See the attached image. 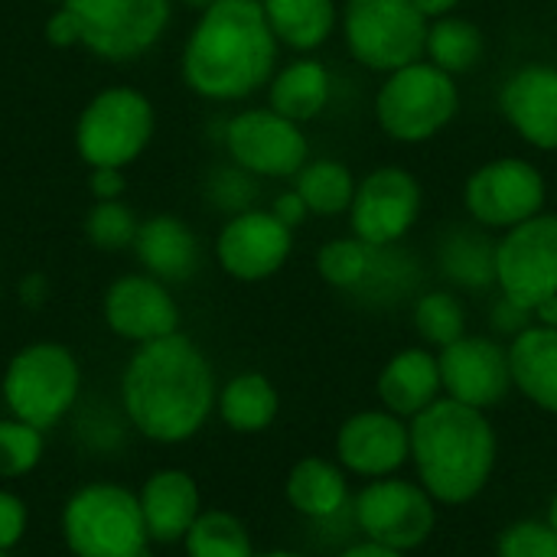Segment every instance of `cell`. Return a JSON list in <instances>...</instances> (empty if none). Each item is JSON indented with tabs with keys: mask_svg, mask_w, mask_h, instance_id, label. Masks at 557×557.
<instances>
[{
	"mask_svg": "<svg viewBox=\"0 0 557 557\" xmlns=\"http://www.w3.org/2000/svg\"><path fill=\"white\" fill-rule=\"evenodd\" d=\"M46 3H52V7H59V3H65V0H46Z\"/></svg>",
	"mask_w": 557,
	"mask_h": 557,
	"instance_id": "f5cc1de1",
	"label": "cell"
},
{
	"mask_svg": "<svg viewBox=\"0 0 557 557\" xmlns=\"http://www.w3.org/2000/svg\"><path fill=\"white\" fill-rule=\"evenodd\" d=\"M375 258V245L356 238V235H343V238H330L326 245H320L313 264L317 274L323 277V284H330L339 294H356L372 268Z\"/></svg>",
	"mask_w": 557,
	"mask_h": 557,
	"instance_id": "836d02e7",
	"label": "cell"
},
{
	"mask_svg": "<svg viewBox=\"0 0 557 557\" xmlns=\"http://www.w3.org/2000/svg\"><path fill=\"white\" fill-rule=\"evenodd\" d=\"M271 212L287 225V228H300L307 219H310V212H307V202L300 199V193L290 186V189H284V193H277L274 196V202H271Z\"/></svg>",
	"mask_w": 557,
	"mask_h": 557,
	"instance_id": "7bdbcfd3",
	"label": "cell"
},
{
	"mask_svg": "<svg viewBox=\"0 0 557 557\" xmlns=\"http://www.w3.org/2000/svg\"><path fill=\"white\" fill-rule=\"evenodd\" d=\"M147 539L153 545H183L186 532L202 512V493L193 473L180 467H163L150 473L137 493Z\"/></svg>",
	"mask_w": 557,
	"mask_h": 557,
	"instance_id": "44dd1931",
	"label": "cell"
},
{
	"mask_svg": "<svg viewBox=\"0 0 557 557\" xmlns=\"http://www.w3.org/2000/svg\"><path fill=\"white\" fill-rule=\"evenodd\" d=\"M0 392L10 418L52 431L78 401L82 366L69 346L39 339L10 356Z\"/></svg>",
	"mask_w": 557,
	"mask_h": 557,
	"instance_id": "5b68a950",
	"label": "cell"
},
{
	"mask_svg": "<svg viewBox=\"0 0 557 557\" xmlns=\"http://www.w3.org/2000/svg\"><path fill=\"white\" fill-rule=\"evenodd\" d=\"M441 506L411 476H382L362 483L352 496V529L359 539L395 552H418L431 542L437 529Z\"/></svg>",
	"mask_w": 557,
	"mask_h": 557,
	"instance_id": "9c48e42d",
	"label": "cell"
},
{
	"mask_svg": "<svg viewBox=\"0 0 557 557\" xmlns=\"http://www.w3.org/2000/svg\"><path fill=\"white\" fill-rule=\"evenodd\" d=\"M545 522H548V525H552V529L557 532V493L552 496V499H548V512H545Z\"/></svg>",
	"mask_w": 557,
	"mask_h": 557,
	"instance_id": "f907efd6",
	"label": "cell"
},
{
	"mask_svg": "<svg viewBox=\"0 0 557 557\" xmlns=\"http://www.w3.org/2000/svg\"><path fill=\"white\" fill-rule=\"evenodd\" d=\"M411 3L421 10V16H424V20H441V16L457 13V7H460L463 0H411Z\"/></svg>",
	"mask_w": 557,
	"mask_h": 557,
	"instance_id": "bcb514c9",
	"label": "cell"
},
{
	"mask_svg": "<svg viewBox=\"0 0 557 557\" xmlns=\"http://www.w3.org/2000/svg\"><path fill=\"white\" fill-rule=\"evenodd\" d=\"M131 557H153V545H144V548H137Z\"/></svg>",
	"mask_w": 557,
	"mask_h": 557,
	"instance_id": "816d5d0a",
	"label": "cell"
},
{
	"mask_svg": "<svg viewBox=\"0 0 557 557\" xmlns=\"http://www.w3.org/2000/svg\"><path fill=\"white\" fill-rule=\"evenodd\" d=\"M101 317L117 339L134 346L180 333V320H183L170 284L150 277L147 271L114 277L104 290Z\"/></svg>",
	"mask_w": 557,
	"mask_h": 557,
	"instance_id": "ac0fdd59",
	"label": "cell"
},
{
	"mask_svg": "<svg viewBox=\"0 0 557 557\" xmlns=\"http://www.w3.org/2000/svg\"><path fill=\"white\" fill-rule=\"evenodd\" d=\"M483 55H486V36L470 16L450 13V16L431 20L428 46H424L428 62L460 78V75H470L483 62Z\"/></svg>",
	"mask_w": 557,
	"mask_h": 557,
	"instance_id": "4dcf8cb0",
	"label": "cell"
},
{
	"mask_svg": "<svg viewBox=\"0 0 557 557\" xmlns=\"http://www.w3.org/2000/svg\"><path fill=\"white\" fill-rule=\"evenodd\" d=\"M26 525H29L26 503L16 493L0 490V552H13L23 542Z\"/></svg>",
	"mask_w": 557,
	"mask_h": 557,
	"instance_id": "f35d334b",
	"label": "cell"
},
{
	"mask_svg": "<svg viewBox=\"0 0 557 557\" xmlns=\"http://www.w3.org/2000/svg\"><path fill=\"white\" fill-rule=\"evenodd\" d=\"M215 414L235 434H261L277 421L281 395L264 372H238L219 388Z\"/></svg>",
	"mask_w": 557,
	"mask_h": 557,
	"instance_id": "83f0119b",
	"label": "cell"
},
{
	"mask_svg": "<svg viewBox=\"0 0 557 557\" xmlns=\"http://www.w3.org/2000/svg\"><path fill=\"white\" fill-rule=\"evenodd\" d=\"M82 46L104 62L147 55L173 20V0H65Z\"/></svg>",
	"mask_w": 557,
	"mask_h": 557,
	"instance_id": "8fae6325",
	"label": "cell"
},
{
	"mask_svg": "<svg viewBox=\"0 0 557 557\" xmlns=\"http://www.w3.org/2000/svg\"><path fill=\"white\" fill-rule=\"evenodd\" d=\"M261 10L290 52L310 55L339 29V0H261Z\"/></svg>",
	"mask_w": 557,
	"mask_h": 557,
	"instance_id": "484cf974",
	"label": "cell"
},
{
	"mask_svg": "<svg viewBox=\"0 0 557 557\" xmlns=\"http://www.w3.org/2000/svg\"><path fill=\"white\" fill-rule=\"evenodd\" d=\"M421 294V264L401 245H375L372 268L352 300L366 307H395Z\"/></svg>",
	"mask_w": 557,
	"mask_h": 557,
	"instance_id": "f1b7e54d",
	"label": "cell"
},
{
	"mask_svg": "<svg viewBox=\"0 0 557 557\" xmlns=\"http://www.w3.org/2000/svg\"><path fill=\"white\" fill-rule=\"evenodd\" d=\"M333 460L362 483L398 476L411 463V428L385 408L356 411L336 428Z\"/></svg>",
	"mask_w": 557,
	"mask_h": 557,
	"instance_id": "9a60e30c",
	"label": "cell"
},
{
	"mask_svg": "<svg viewBox=\"0 0 557 557\" xmlns=\"http://www.w3.org/2000/svg\"><path fill=\"white\" fill-rule=\"evenodd\" d=\"M219 382L209 356L180 330L134 349L121 372L131 428L163 447L193 441L215 414Z\"/></svg>",
	"mask_w": 557,
	"mask_h": 557,
	"instance_id": "6da1fadb",
	"label": "cell"
},
{
	"mask_svg": "<svg viewBox=\"0 0 557 557\" xmlns=\"http://www.w3.org/2000/svg\"><path fill=\"white\" fill-rule=\"evenodd\" d=\"M131 248H134L140 268L163 284L189 281L202 261V248H199L193 225L183 222L180 215H166V212L144 219L137 225Z\"/></svg>",
	"mask_w": 557,
	"mask_h": 557,
	"instance_id": "603a6c76",
	"label": "cell"
},
{
	"mask_svg": "<svg viewBox=\"0 0 557 557\" xmlns=\"http://www.w3.org/2000/svg\"><path fill=\"white\" fill-rule=\"evenodd\" d=\"M333 101V72L317 55H297L274 72L268 82V108L277 114L310 124L317 121Z\"/></svg>",
	"mask_w": 557,
	"mask_h": 557,
	"instance_id": "d4e9b609",
	"label": "cell"
},
{
	"mask_svg": "<svg viewBox=\"0 0 557 557\" xmlns=\"http://www.w3.org/2000/svg\"><path fill=\"white\" fill-rule=\"evenodd\" d=\"M532 323H535V313H532L529 307H522V304L503 297V294H499V300H496L493 310H490V326H493V333H496L499 339H506V343L516 339L519 333H525Z\"/></svg>",
	"mask_w": 557,
	"mask_h": 557,
	"instance_id": "ab89813d",
	"label": "cell"
},
{
	"mask_svg": "<svg viewBox=\"0 0 557 557\" xmlns=\"http://www.w3.org/2000/svg\"><path fill=\"white\" fill-rule=\"evenodd\" d=\"M206 196L215 209H222L225 215H238L245 209H255L258 199V176H251L248 170L228 163V166H215L209 173L206 183Z\"/></svg>",
	"mask_w": 557,
	"mask_h": 557,
	"instance_id": "8d00e7d4",
	"label": "cell"
},
{
	"mask_svg": "<svg viewBox=\"0 0 557 557\" xmlns=\"http://www.w3.org/2000/svg\"><path fill=\"white\" fill-rule=\"evenodd\" d=\"M137 219L134 212L124 206V199L114 202H95L85 215V238L98 248V251H121L127 245H134L137 235Z\"/></svg>",
	"mask_w": 557,
	"mask_h": 557,
	"instance_id": "d590c367",
	"label": "cell"
},
{
	"mask_svg": "<svg viewBox=\"0 0 557 557\" xmlns=\"http://www.w3.org/2000/svg\"><path fill=\"white\" fill-rule=\"evenodd\" d=\"M499 111L516 137L542 153L557 150V65L522 62L499 88Z\"/></svg>",
	"mask_w": 557,
	"mask_h": 557,
	"instance_id": "d6986e66",
	"label": "cell"
},
{
	"mask_svg": "<svg viewBox=\"0 0 557 557\" xmlns=\"http://www.w3.org/2000/svg\"><path fill=\"white\" fill-rule=\"evenodd\" d=\"M379 131L395 144H428L460 114V85L428 59L388 72L372 104Z\"/></svg>",
	"mask_w": 557,
	"mask_h": 557,
	"instance_id": "277c9868",
	"label": "cell"
},
{
	"mask_svg": "<svg viewBox=\"0 0 557 557\" xmlns=\"http://www.w3.org/2000/svg\"><path fill=\"white\" fill-rule=\"evenodd\" d=\"M173 3H183L186 10H196V13H202V10H209L215 0H173Z\"/></svg>",
	"mask_w": 557,
	"mask_h": 557,
	"instance_id": "c3c4849f",
	"label": "cell"
},
{
	"mask_svg": "<svg viewBox=\"0 0 557 557\" xmlns=\"http://www.w3.org/2000/svg\"><path fill=\"white\" fill-rule=\"evenodd\" d=\"M379 408L411 421L428 411L437 398H444L441 362L428 346H405L388 356V362L375 375Z\"/></svg>",
	"mask_w": 557,
	"mask_h": 557,
	"instance_id": "7402d4cb",
	"label": "cell"
},
{
	"mask_svg": "<svg viewBox=\"0 0 557 557\" xmlns=\"http://www.w3.org/2000/svg\"><path fill=\"white\" fill-rule=\"evenodd\" d=\"M411 323H414V333H418L421 346H428L434 352L470 333L467 330V323H470L467 307H463L460 294L450 290V287L421 290L414 297V307H411Z\"/></svg>",
	"mask_w": 557,
	"mask_h": 557,
	"instance_id": "1f68e13d",
	"label": "cell"
},
{
	"mask_svg": "<svg viewBox=\"0 0 557 557\" xmlns=\"http://www.w3.org/2000/svg\"><path fill=\"white\" fill-rule=\"evenodd\" d=\"M356 173L336 157H313L294 176V189L307 202V212L317 219H339L349 215L356 196Z\"/></svg>",
	"mask_w": 557,
	"mask_h": 557,
	"instance_id": "f546056e",
	"label": "cell"
},
{
	"mask_svg": "<svg viewBox=\"0 0 557 557\" xmlns=\"http://www.w3.org/2000/svg\"><path fill=\"white\" fill-rule=\"evenodd\" d=\"M16 294H20V300L26 304V307H42V300L49 297V281L42 277V274H26L23 281H20V287H16Z\"/></svg>",
	"mask_w": 557,
	"mask_h": 557,
	"instance_id": "ee69618b",
	"label": "cell"
},
{
	"mask_svg": "<svg viewBox=\"0 0 557 557\" xmlns=\"http://www.w3.org/2000/svg\"><path fill=\"white\" fill-rule=\"evenodd\" d=\"M555 16H557V0H555Z\"/></svg>",
	"mask_w": 557,
	"mask_h": 557,
	"instance_id": "11a10c76",
	"label": "cell"
},
{
	"mask_svg": "<svg viewBox=\"0 0 557 557\" xmlns=\"http://www.w3.org/2000/svg\"><path fill=\"white\" fill-rule=\"evenodd\" d=\"M62 542L72 557H131L153 545L137 493L117 483H88L65 499Z\"/></svg>",
	"mask_w": 557,
	"mask_h": 557,
	"instance_id": "52a82bcc",
	"label": "cell"
},
{
	"mask_svg": "<svg viewBox=\"0 0 557 557\" xmlns=\"http://www.w3.org/2000/svg\"><path fill=\"white\" fill-rule=\"evenodd\" d=\"M186 557H255L248 525L228 509H202L183 539Z\"/></svg>",
	"mask_w": 557,
	"mask_h": 557,
	"instance_id": "d6a6232c",
	"label": "cell"
},
{
	"mask_svg": "<svg viewBox=\"0 0 557 557\" xmlns=\"http://www.w3.org/2000/svg\"><path fill=\"white\" fill-rule=\"evenodd\" d=\"M414 480L444 509L470 506L486 493L499 463V434L486 411L437 398L408 421Z\"/></svg>",
	"mask_w": 557,
	"mask_h": 557,
	"instance_id": "3957f363",
	"label": "cell"
},
{
	"mask_svg": "<svg viewBox=\"0 0 557 557\" xmlns=\"http://www.w3.org/2000/svg\"><path fill=\"white\" fill-rule=\"evenodd\" d=\"M124 189H127V180H124V170H117V166H95L88 173V193L95 202L124 199Z\"/></svg>",
	"mask_w": 557,
	"mask_h": 557,
	"instance_id": "b9f144b4",
	"label": "cell"
},
{
	"mask_svg": "<svg viewBox=\"0 0 557 557\" xmlns=\"http://www.w3.org/2000/svg\"><path fill=\"white\" fill-rule=\"evenodd\" d=\"M225 153L235 166L258 180H294L310 160V137L304 124L274 108H245L225 121Z\"/></svg>",
	"mask_w": 557,
	"mask_h": 557,
	"instance_id": "7c38bea8",
	"label": "cell"
},
{
	"mask_svg": "<svg viewBox=\"0 0 557 557\" xmlns=\"http://www.w3.org/2000/svg\"><path fill=\"white\" fill-rule=\"evenodd\" d=\"M532 313H535V323H542V326H557V297L539 304Z\"/></svg>",
	"mask_w": 557,
	"mask_h": 557,
	"instance_id": "7dc6e473",
	"label": "cell"
},
{
	"mask_svg": "<svg viewBox=\"0 0 557 557\" xmlns=\"http://www.w3.org/2000/svg\"><path fill=\"white\" fill-rule=\"evenodd\" d=\"M281 42L261 0H215L186 36L180 72L193 95L206 101H245L268 88L277 72Z\"/></svg>",
	"mask_w": 557,
	"mask_h": 557,
	"instance_id": "7a4b0ae2",
	"label": "cell"
},
{
	"mask_svg": "<svg viewBox=\"0 0 557 557\" xmlns=\"http://www.w3.org/2000/svg\"><path fill=\"white\" fill-rule=\"evenodd\" d=\"M349 473L326 457H300L284 480L287 506L313 525H346L352 522V486Z\"/></svg>",
	"mask_w": 557,
	"mask_h": 557,
	"instance_id": "ffe728a7",
	"label": "cell"
},
{
	"mask_svg": "<svg viewBox=\"0 0 557 557\" xmlns=\"http://www.w3.org/2000/svg\"><path fill=\"white\" fill-rule=\"evenodd\" d=\"M336 557H408L405 552H395V548H385V545H375L369 539H356L349 545H343Z\"/></svg>",
	"mask_w": 557,
	"mask_h": 557,
	"instance_id": "f6af8a7d",
	"label": "cell"
},
{
	"mask_svg": "<svg viewBox=\"0 0 557 557\" xmlns=\"http://www.w3.org/2000/svg\"><path fill=\"white\" fill-rule=\"evenodd\" d=\"M437 268L457 290L496 287V242L480 225H460L441 238Z\"/></svg>",
	"mask_w": 557,
	"mask_h": 557,
	"instance_id": "4316f807",
	"label": "cell"
},
{
	"mask_svg": "<svg viewBox=\"0 0 557 557\" xmlns=\"http://www.w3.org/2000/svg\"><path fill=\"white\" fill-rule=\"evenodd\" d=\"M0 557H13V555H10V552H0Z\"/></svg>",
	"mask_w": 557,
	"mask_h": 557,
	"instance_id": "db71d44e",
	"label": "cell"
},
{
	"mask_svg": "<svg viewBox=\"0 0 557 557\" xmlns=\"http://www.w3.org/2000/svg\"><path fill=\"white\" fill-rule=\"evenodd\" d=\"M42 36H46V42H49V46H55V49L82 46L78 23H75V16H72V10H69L65 3H59V7L49 13V20H46V26H42Z\"/></svg>",
	"mask_w": 557,
	"mask_h": 557,
	"instance_id": "60d3db41",
	"label": "cell"
},
{
	"mask_svg": "<svg viewBox=\"0 0 557 557\" xmlns=\"http://www.w3.org/2000/svg\"><path fill=\"white\" fill-rule=\"evenodd\" d=\"M157 131L153 101L131 85H111L88 98L75 121V150L95 166L127 170L144 157Z\"/></svg>",
	"mask_w": 557,
	"mask_h": 557,
	"instance_id": "8992f818",
	"label": "cell"
},
{
	"mask_svg": "<svg viewBox=\"0 0 557 557\" xmlns=\"http://www.w3.org/2000/svg\"><path fill=\"white\" fill-rule=\"evenodd\" d=\"M255 557H307V555L290 552V548H274V552H255Z\"/></svg>",
	"mask_w": 557,
	"mask_h": 557,
	"instance_id": "681fc988",
	"label": "cell"
},
{
	"mask_svg": "<svg viewBox=\"0 0 557 557\" xmlns=\"http://www.w3.org/2000/svg\"><path fill=\"white\" fill-rule=\"evenodd\" d=\"M512 388L539 411L557 418V326L532 323L506 343Z\"/></svg>",
	"mask_w": 557,
	"mask_h": 557,
	"instance_id": "cb8c5ba5",
	"label": "cell"
},
{
	"mask_svg": "<svg viewBox=\"0 0 557 557\" xmlns=\"http://www.w3.org/2000/svg\"><path fill=\"white\" fill-rule=\"evenodd\" d=\"M548 206V180L525 157H493L463 183V209L486 232H509Z\"/></svg>",
	"mask_w": 557,
	"mask_h": 557,
	"instance_id": "30bf717a",
	"label": "cell"
},
{
	"mask_svg": "<svg viewBox=\"0 0 557 557\" xmlns=\"http://www.w3.org/2000/svg\"><path fill=\"white\" fill-rule=\"evenodd\" d=\"M444 395L476 411L499 408L516 388L509 372V346L499 336L467 333L457 343L437 349Z\"/></svg>",
	"mask_w": 557,
	"mask_h": 557,
	"instance_id": "e0dca14e",
	"label": "cell"
},
{
	"mask_svg": "<svg viewBox=\"0 0 557 557\" xmlns=\"http://www.w3.org/2000/svg\"><path fill=\"white\" fill-rule=\"evenodd\" d=\"M496 557H557V532L545 519H519L496 535Z\"/></svg>",
	"mask_w": 557,
	"mask_h": 557,
	"instance_id": "74e56055",
	"label": "cell"
},
{
	"mask_svg": "<svg viewBox=\"0 0 557 557\" xmlns=\"http://www.w3.org/2000/svg\"><path fill=\"white\" fill-rule=\"evenodd\" d=\"M424 209V186L405 166H375L356 183L349 232L369 245H401Z\"/></svg>",
	"mask_w": 557,
	"mask_h": 557,
	"instance_id": "5bb4252c",
	"label": "cell"
},
{
	"mask_svg": "<svg viewBox=\"0 0 557 557\" xmlns=\"http://www.w3.org/2000/svg\"><path fill=\"white\" fill-rule=\"evenodd\" d=\"M496 290L529 310L557 297V212L545 209L496 238Z\"/></svg>",
	"mask_w": 557,
	"mask_h": 557,
	"instance_id": "4fadbf2b",
	"label": "cell"
},
{
	"mask_svg": "<svg viewBox=\"0 0 557 557\" xmlns=\"http://www.w3.org/2000/svg\"><path fill=\"white\" fill-rule=\"evenodd\" d=\"M46 454V431L20 421H0V480H23L29 476Z\"/></svg>",
	"mask_w": 557,
	"mask_h": 557,
	"instance_id": "e575fe53",
	"label": "cell"
},
{
	"mask_svg": "<svg viewBox=\"0 0 557 557\" xmlns=\"http://www.w3.org/2000/svg\"><path fill=\"white\" fill-rule=\"evenodd\" d=\"M431 20L411 0H343L339 33L349 55L379 75L424 59Z\"/></svg>",
	"mask_w": 557,
	"mask_h": 557,
	"instance_id": "ba28073f",
	"label": "cell"
},
{
	"mask_svg": "<svg viewBox=\"0 0 557 557\" xmlns=\"http://www.w3.org/2000/svg\"><path fill=\"white\" fill-rule=\"evenodd\" d=\"M294 255V228H287L271 209H245L228 215L215 235L219 268L242 284H261L274 277Z\"/></svg>",
	"mask_w": 557,
	"mask_h": 557,
	"instance_id": "2e32d148",
	"label": "cell"
}]
</instances>
